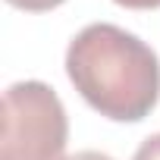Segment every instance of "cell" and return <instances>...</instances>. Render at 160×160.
Here are the masks:
<instances>
[{
	"label": "cell",
	"mask_w": 160,
	"mask_h": 160,
	"mask_svg": "<svg viewBox=\"0 0 160 160\" xmlns=\"http://www.w3.org/2000/svg\"><path fill=\"white\" fill-rule=\"evenodd\" d=\"M66 75L82 101L113 122H141L160 101L154 47L113 22H91L69 41Z\"/></svg>",
	"instance_id": "6da1fadb"
},
{
	"label": "cell",
	"mask_w": 160,
	"mask_h": 160,
	"mask_svg": "<svg viewBox=\"0 0 160 160\" xmlns=\"http://www.w3.org/2000/svg\"><path fill=\"white\" fill-rule=\"evenodd\" d=\"M66 107L50 85L25 78L3 91L0 160H66Z\"/></svg>",
	"instance_id": "7a4b0ae2"
},
{
	"label": "cell",
	"mask_w": 160,
	"mask_h": 160,
	"mask_svg": "<svg viewBox=\"0 0 160 160\" xmlns=\"http://www.w3.org/2000/svg\"><path fill=\"white\" fill-rule=\"evenodd\" d=\"M7 3L16 10H25V13H47V10H57L60 3H66V0H7Z\"/></svg>",
	"instance_id": "3957f363"
},
{
	"label": "cell",
	"mask_w": 160,
	"mask_h": 160,
	"mask_svg": "<svg viewBox=\"0 0 160 160\" xmlns=\"http://www.w3.org/2000/svg\"><path fill=\"white\" fill-rule=\"evenodd\" d=\"M132 160H160V132H157V135H148V138L138 144V151H135Z\"/></svg>",
	"instance_id": "277c9868"
},
{
	"label": "cell",
	"mask_w": 160,
	"mask_h": 160,
	"mask_svg": "<svg viewBox=\"0 0 160 160\" xmlns=\"http://www.w3.org/2000/svg\"><path fill=\"white\" fill-rule=\"evenodd\" d=\"M116 7H126V10H157L160 0H113Z\"/></svg>",
	"instance_id": "5b68a950"
},
{
	"label": "cell",
	"mask_w": 160,
	"mask_h": 160,
	"mask_svg": "<svg viewBox=\"0 0 160 160\" xmlns=\"http://www.w3.org/2000/svg\"><path fill=\"white\" fill-rule=\"evenodd\" d=\"M66 160H113V157L104 154V151H75V154H69Z\"/></svg>",
	"instance_id": "8992f818"
}]
</instances>
